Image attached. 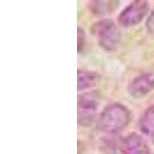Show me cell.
Masks as SVG:
<instances>
[{
	"mask_svg": "<svg viewBox=\"0 0 154 154\" xmlns=\"http://www.w3.org/2000/svg\"><path fill=\"white\" fill-rule=\"evenodd\" d=\"M146 29L149 33L154 35V9L149 15L146 22Z\"/></svg>",
	"mask_w": 154,
	"mask_h": 154,
	"instance_id": "8fae6325",
	"label": "cell"
},
{
	"mask_svg": "<svg viewBox=\"0 0 154 154\" xmlns=\"http://www.w3.org/2000/svg\"><path fill=\"white\" fill-rule=\"evenodd\" d=\"M130 120L131 112L127 107L120 103L110 104L100 112L97 128L103 133H119L128 126Z\"/></svg>",
	"mask_w": 154,
	"mask_h": 154,
	"instance_id": "6da1fadb",
	"label": "cell"
},
{
	"mask_svg": "<svg viewBox=\"0 0 154 154\" xmlns=\"http://www.w3.org/2000/svg\"><path fill=\"white\" fill-rule=\"evenodd\" d=\"M139 128L143 133L154 140V106L147 109L143 114Z\"/></svg>",
	"mask_w": 154,
	"mask_h": 154,
	"instance_id": "ba28073f",
	"label": "cell"
},
{
	"mask_svg": "<svg viewBox=\"0 0 154 154\" xmlns=\"http://www.w3.org/2000/svg\"><path fill=\"white\" fill-rule=\"evenodd\" d=\"M116 1H97L93 2L92 10L98 14H106L107 12H110L114 10L116 5Z\"/></svg>",
	"mask_w": 154,
	"mask_h": 154,
	"instance_id": "9c48e42d",
	"label": "cell"
},
{
	"mask_svg": "<svg viewBox=\"0 0 154 154\" xmlns=\"http://www.w3.org/2000/svg\"><path fill=\"white\" fill-rule=\"evenodd\" d=\"M98 95L94 93L81 95L78 98V123L82 126H89L94 121L98 109Z\"/></svg>",
	"mask_w": 154,
	"mask_h": 154,
	"instance_id": "3957f363",
	"label": "cell"
},
{
	"mask_svg": "<svg viewBox=\"0 0 154 154\" xmlns=\"http://www.w3.org/2000/svg\"><path fill=\"white\" fill-rule=\"evenodd\" d=\"M86 35L85 32L82 28H78V52L80 53L85 47V42H86Z\"/></svg>",
	"mask_w": 154,
	"mask_h": 154,
	"instance_id": "30bf717a",
	"label": "cell"
},
{
	"mask_svg": "<svg viewBox=\"0 0 154 154\" xmlns=\"http://www.w3.org/2000/svg\"><path fill=\"white\" fill-rule=\"evenodd\" d=\"M91 31L99 46L104 50L112 52L117 49L120 42V31L113 20L105 19L96 22L92 26Z\"/></svg>",
	"mask_w": 154,
	"mask_h": 154,
	"instance_id": "7a4b0ae2",
	"label": "cell"
},
{
	"mask_svg": "<svg viewBox=\"0 0 154 154\" xmlns=\"http://www.w3.org/2000/svg\"><path fill=\"white\" fill-rule=\"evenodd\" d=\"M121 154H152L146 142L137 133L127 136L120 145Z\"/></svg>",
	"mask_w": 154,
	"mask_h": 154,
	"instance_id": "8992f818",
	"label": "cell"
},
{
	"mask_svg": "<svg viewBox=\"0 0 154 154\" xmlns=\"http://www.w3.org/2000/svg\"><path fill=\"white\" fill-rule=\"evenodd\" d=\"M149 8V3L146 1H134L120 12L118 22L123 27L135 26L143 20Z\"/></svg>",
	"mask_w": 154,
	"mask_h": 154,
	"instance_id": "277c9868",
	"label": "cell"
},
{
	"mask_svg": "<svg viewBox=\"0 0 154 154\" xmlns=\"http://www.w3.org/2000/svg\"><path fill=\"white\" fill-rule=\"evenodd\" d=\"M154 89V74L145 73L135 78L130 83L128 92L133 97L141 98Z\"/></svg>",
	"mask_w": 154,
	"mask_h": 154,
	"instance_id": "5b68a950",
	"label": "cell"
},
{
	"mask_svg": "<svg viewBox=\"0 0 154 154\" xmlns=\"http://www.w3.org/2000/svg\"><path fill=\"white\" fill-rule=\"evenodd\" d=\"M100 76L97 73L90 71L79 70L77 73V87L78 90L90 89L96 86L99 82Z\"/></svg>",
	"mask_w": 154,
	"mask_h": 154,
	"instance_id": "52a82bcc",
	"label": "cell"
}]
</instances>
